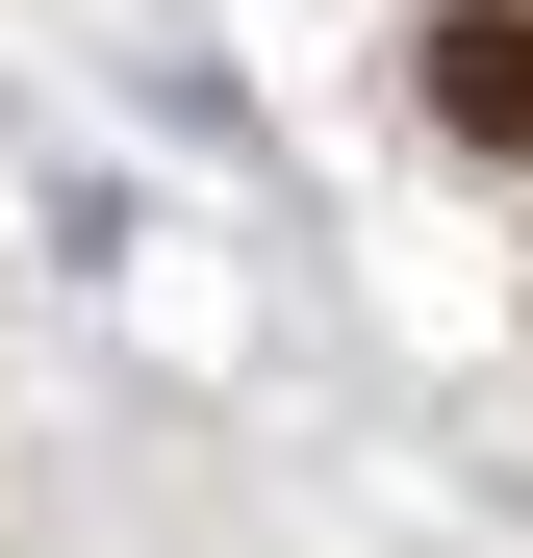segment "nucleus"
<instances>
[{
	"label": "nucleus",
	"mask_w": 533,
	"mask_h": 558,
	"mask_svg": "<svg viewBox=\"0 0 533 558\" xmlns=\"http://www.w3.org/2000/svg\"><path fill=\"white\" fill-rule=\"evenodd\" d=\"M432 128H458V153H533V0H458V26H432Z\"/></svg>",
	"instance_id": "obj_1"
}]
</instances>
